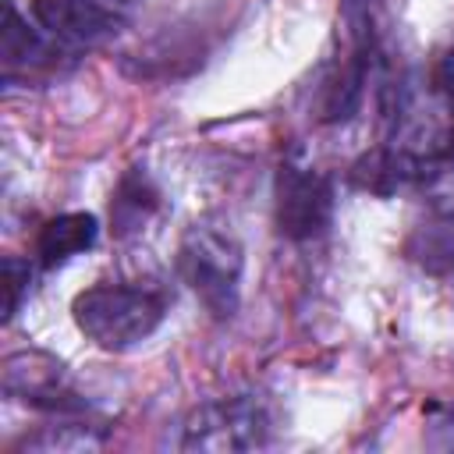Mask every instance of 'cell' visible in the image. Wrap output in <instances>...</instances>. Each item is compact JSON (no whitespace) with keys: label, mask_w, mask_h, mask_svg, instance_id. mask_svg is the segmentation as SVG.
<instances>
[{"label":"cell","mask_w":454,"mask_h":454,"mask_svg":"<svg viewBox=\"0 0 454 454\" xmlns=\"http://www.w3.org/2000/svg\"><path fill=\"white\" fill-rule=\"evenodd\" d=\"M163 312H167V305L156 291L121 287V284L89 287L71 305L78 330L106 351H124V348L145 340L163 323Z\"/></svg>","instance_id":"1"},{"label":"cell","mask_w":454,"mask_h":454,"mask_svg":"<svg viewBox=\"0 0 454 454\" xmlns=\"http://www.w3.org/2000/svg\"><path fill=\"white\" fill-rule=\"evenodd\" d=\"M138 4L142 0H35L32 14L53 39L89 46L121 32Z\"/></svg>","instance_id":"3"},{"label":"cell","mask_w":454,"mask_h":454,"mask_svg":"<svg viewBox=\"0 0 454 454\" xmlns=\"http://www.w3.org/2000/svg\"><path fill=\"white\" fill-rule=\"evenodd\" d=\"M411 174H415V160H408L401 153H390V149H372V153L355 160L351 184L362 188V192H372V195H390Z\"/></svg>","instance_id":"10"},{"label":"cell","mask_w":454,"mask_h":454,"mask_svg":"<svg viewBox=\"0 0 454 454\" xmlns=\"http://www.w3.org/2000/svg\"><path fill=\"white\" fill-rule=\"evenodd\" d=\"M177 270L213 316H231L238 309L241 248L231 238L209 227H192L181 241Z\"/></svg>","instance_id":"2"},{"label":"cell","mask_w":454,"mask_h":454,"mask_svg":"<svg viewBox=\"0 0 454 454\" xmlns=\"http://www.w3.org/2000/svg\"><path fill=\"white\" fill-rule=\"evenodd\" d=\"M433 82H436V89L454 103V50H447V53L436 60V67H433Z\"/></svg>","instance_id":"14"},{"label":"cell","mask_w":454,"mask_h":454,"mask_svg":"<svg viewBox=\"0 0 454 454\" xmlns=\"http://www.w3.org/2000/svg\"><path fill=\"white\" fill-rule=\"evenodd\" d=\"M96 234H99V223L92 213H60L53 220L43 223L39 238H35V248H39V259L43 266H57L85 248L96 245Z\"/></svg>","instance_id":"7"},{"label":"cell","mask_w":454,"mask_h":454,"mask_svg":"<svg viewBox=\"0 0 454 454\" xmlns=\"http://www.w3.org/2000/svg\"><path fill=\"white\" fill-rule=\"evenodd\" d=\"M266 419L252 401H220L192 415L184 426L188 450H248L262 443Z\"/></svg>","instance_id":"5"},{"label":"cell","mask_w":454,"mask_h":454,"mask_svg":"<svg viewBox=\"0 0 454 454\" xmlns=\"http://www.w3.org/2000/svg\"><path fill=\"white\" fill-rule=\"evenodd\" d=\"M4 394L50 411L78 408L74 394L60 387V365L39 351H18L4 358Z\"/></svg>","instance_id":"6"},{"label":"cell","mask_w":454,"mask_h":454,"mask_svg":"<svg viewBox=\"0 0 454 454\" xmlns=\"http://www.w3.org/2000/svg\"><path fill=\"white\" fill-rule=\"evenodd\" d=\"M50 57V46L43 43V35L21 21V14L14 11V4H4V67L7 74H14L18 67H32L43 64Z\"/></svg>","instance_id":"11"},{"label":"cell","mask_w":454,"mask_h":454,"mask_svg":"<svg viewBox=\"0 0 454 454\" xmlns=\"http://www.w3.org/2000/svg\"><path fill=\"white\" fill-rule=\"evenodd\" d=\"M156 188H153V181L142 174V170H131V174H124L121 177V184H117V192H114V199H110V223H114V234H131V231H138L145 220H149V213L156 209Z\"/></svg>","instance_id":"9"},{"label":"cell","mask_w":454,"mask_h":454,"mask_svg":"<svg viewBox=\"0 0 454 454\" xmlns=\"http://www.w3.org/2000/svg\"><path fill=\"white\" fill-rule=\"evenodd\" d=\"M369 71V46H351V53L340 60L333 78L323 89V121H348L362 103V85Z\"/></svg>","instance_id":"8"},{"label":"cell","mask_w":454,"mask_h":454,"mask_svg":"<svg viewBox=\"0 0 454 454\" xmlns=\"http://www.w3.org/2000/svg\"><path fill=\"white\" fill-rule=\"evenodd\" d=\"M333 213V188L323 174L284 167L277 174V231L291 241L316 238Z\"/></svg>","instance_id":"4"},{"label":"cell","mask_w":454,"mask_h":454,"mask_svg":"<svg viewBox=\"0 0 454 454\" xmlns=\"http://www.w3.org/2000/svg\"><path fill=\"white\" fill-rule=\"evenodd\" d=\"M376 7H380V0H340V18L351 35V46H369Z\"/></svg>","instance_id":"12"},{"label":"cell","mask_w":454,"mask_h":454,"mask_svg":"<svg viewBox=\"0 0 454 454\" xmlns=\"http://www.w3.org/2000/svg\"><path fill=\"white\" fill-rule=\"evenodd\" d=\"M28 262L21 259H4V319H11L18 312L21 291L28 287Z\"/></svg>","instance_id":"13"}]
</instances>
